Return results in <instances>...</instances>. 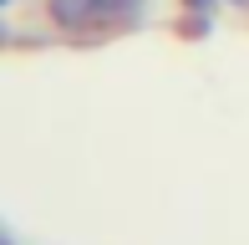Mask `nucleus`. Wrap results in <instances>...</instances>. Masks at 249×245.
<instances>
[{
	"mask_svg": "<svg viewBox=\"0 0 249 245\" xmlns=\"http://www.w3.org/2000/svg\"><path fill=\"white\" fill-rule=\"evenodd\" d=\"M142 10V0H51V20L66 31H107Z\"/></svg>",
	"mask_w": 249,
	"mask_h": 245,
	"instance_id": "f257e3e1",
	"label": "nucleus"
}]
</instances>
